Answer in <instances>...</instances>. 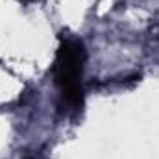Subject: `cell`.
I'll use <instances>...</instances> for the list:
<instances>
[{"label": "cell", "mask_w": 159, "mask_h": 159, "mask_svg": "<svg viewBox=\"0 0 159 159\" xmlns=\"http://www.w3.org/2000/svg\"><path fill=\"white\" fill-rule=\"evenodd\" d=\"M83 63H85V48L81 41L67 39L59 44L54 65V78L61 91L63 100L72 107H80L83 100V89H81Z\"/></svg>", "instance_id": "cell-1"}]
</instances>
